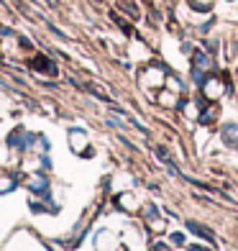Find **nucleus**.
<instances>
[{"mask_svg": "<svg viewBox=\"0 0 238 251\" xmlns=\"http://www.w3.org/2000/svg\"><path fill=\"white\" fill-rule=\"evenodd\" d=\"M31 67L36 72H44V75H56V64L49 59V56H44V54H33V59H31Z\"/></svg>", "mask_w": 238, "mask_h": 251, "instance_id": "7ed1b4c3", "label": "nucleus"}, {"mask_svg": "<svg viewBox=\"0 0 238 251\" xmlns=\"http://www.w3.org/2000/svg\"><path fill=\"white\" fill-rule=\"evenodd\" d=\"M213 3L215 0H190V5L197 10V13H208V10L213 8Z\"/></svg>", "mask_w": 238, "mask_h": 251, "instance_id": "423d86ee", "label": "nucleus"}, {"mask_svg": "<svg viewBox=\"0 0 238 251\" xmlns=\"http://www.w3.org/2000/svg\"><path fill=\"white\" fill-rule=\"evenodd\" d=\"M200 93H202V98H205L208 102H218V98L225 95V79H223V75L210 72L200 82Z\"/></svg>", "mask_w": 238, "mask_h": 251, "instance_id": "f03ea898", "label": "nucleus"}, {"mask_svg": "<svg viewBox=\"0 0 238 251\" xmlns=\"http://www.w3.org/2000/svg\"><path fill=\"white\" fill-rule=\"evenodd\" d=\"M218 113H220L218 102H210V105H208L205 110H200V121H202V123H210V121L218 118Z\"/></svg>", "mask_w": 238, "mask_h": 251, "instance_id": "39448f33", "label": "nucleus"}, {"mask_svg": "<svg viewBox=\"0 0 238 251\" xmlns=\"http://www.w3.org/2000/svg\"><path fill=\"white\" fill-rule=\"evenodd\" d=\"M159 105L164 108H177L179 105V93H174V90H159Z\"/></svg>", "mask_w": 238, "mask_h": 251, "instance_id": "20e7f679", "label": "nucleus"}, {"mask_svg": "<svg viewBox=\"0 0 238 251\" xmlns=\"http://www.w3.org/2000/svg\"><path fill=\"white\" fill-rule=\"evenodd\" d=\"M167 70L162 64H156V62H149L146 67H141L139 70V85L141 87H149V90H162L167 85Z\"/></svg>", "mask_w": 238, "mask_h": 251, "instance_id": "f257e3e1", "label": "nucleus"}, {"mask_svg": "<svg viewBox=\"0 0 238 251\" xmlns=\"http://www.w3.org/2000/svg\"><path fill=\"white\" fill-rule=\"evenodd\" d=\"M236 79H238V70H236Z\"/></svg>", "mask_w": 238, "mask_h": 251, "instance_id": "6e6552de", "label": "nucleus"}, {"mask_svg": "<svg viewBox=\"0 0 238 251\" xmlns=\"http://www.w3.org/2000/svg\"><path fill=\"white\" fill-rule=\"evenodd\" d=\"M72 146H74L77 151H82L85 146H87V139H85L82 131H72Z\"/></svg>", "mask_w": 238, "mask_h": 251, "instance_id": "0eeeda50", "label": "nucleus"}]
</instances>
